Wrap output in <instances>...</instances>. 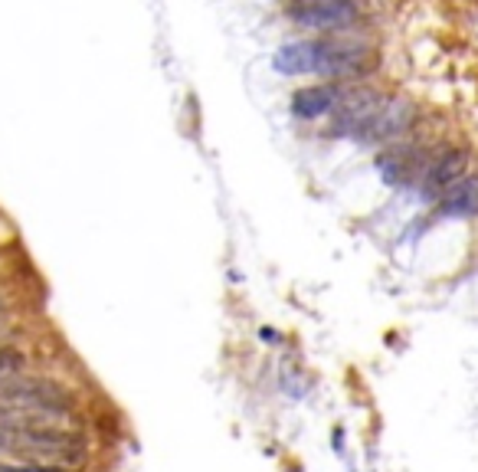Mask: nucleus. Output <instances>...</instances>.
<instances>
[{
	"label": "nucleus",
	"instance_id": "11",
	"mask_svg": "<svg viewBox=\"0 0 478 472\" xmlns=\"http://www.w3.org/2000/svg\"><path fill=\"white\" fill-rule=\"evenodd\" d=\"M24 364H26V358L17 352V348H0V390L17 378L20 371H24Z\"/></svg>",
	"mask_w": 478,
	"mask_h": 472
},
{
	"label": "nucleus",
	"instance_id": "6",
	"mask_svg": "<svg viewBox=\"0 0 478 472\" xmlns=\"http://www.w3.org/2000/svg\"><path fill=\"white\" fill-rule=\"evenodd\" d=\"M289 14L305 30L328 34V30H344L358 20V0H325L315 7H289Z\"/></svg>",
	"mask_w": 478,
	"mask_h": 472
},
{
	"label": "nucleus",
	"instance_id": "10",
	"mask_svg": "<svg viewBox=\"0 0 478 472\" xmlns=\"http://www.w3.org/2000/svg\"><path fill=\"white\" fill-rule=\"evenodd\" d=\"M445 217H472L478 214V178H462L453 190H445L439 200Z\"/></svg>",
	"mask_w": 478,
	"mask_h": 472
},
{
	"label": "nucleus",
	"instance_id": "3",
	"mask_svg": "<svg viewBox=\"0 0 478 472\" xmlns=\"http://www.w3.org/2000/svg\"><path fill=\"white\" fill-rule=\"evenodd\" d=\"M380 105H384V99L374 89H354V92L338 95V105L331 109V112H338L334 131L338 135H364L374 115L380 112Z\"/></svg>",
	"mask_w": 478,
	"mask_h": 472
},
{
	"label": "nucleus",
	"instance_id": "8",
	"mask_svg": "<svg viewBox=\"0 0 478 472\" xmlns=\"http://www.w3.org/2000/svg\"><path fill=\"white\" fill-rule=\"evenodd\" d=\"M272 66L282 72V76H308L315 72L318 66V43L311 40H292V43H282L275 50Z\"/></svg>",
	"mask_w": 478,
	"mask_h": 472
},
{
	"label": "nucleus",
	"instance_id": "1",
	"mask_svg": "<svg viewBox=\"0 0 478 472\" xmlns=\"http://www.w3.org/2000/svg\"><path fill=\"white\" fill-rule=\"evenodd\" d=\"M0 449L50 466H79L86 459V439L76 429L56 427L40 413L10 407H0Z\"/></svg>",
	"mask_w": 478,
	"mask_h": 472
},
{
	"label": "nucleus",
	"instance_id": "4",
	"mask_svg": "<svg viewBox=\"0 0 478 472\" xmlns=\"http://www.w3.org/2000/svg\"><path fill=\"white\" fill-rule=\"evenodd\" d=\"M465 174H469V151L465 148H449L426 168V174L419 180L423 184L419 194L426 200H443L445 190H453Z\"/></svg>",
	"mask_w": 478,
	"mask_h": 472
},
{
	"label": "nucleus",
	"instance_id": "12",
	"mask_svg": "<svg viewBox=\"0 0 478 472\" xmlns=\"http://www.w3.org/2000/svg\"><path fill=\"white\" fill-rule=\"evenodd\" d=\"M0 472H62V469L50 463H24V466H0Z\"/></svg>",
	"mask_w": 478,
	"mask_h": 472
},
{
	"label": "nucleus",
	"instance_id": "13",
	"mask_svg": "<svg viewBox=\"0 0 478 472\" xmlns=\"http://www.w3.org/2000/svg\"><path fill=\"white\" fill-rule=\"evenodd\" d=\"M315 4H325V0H295L292 7H315Z\"/></svg>",
	"mask_w": 478,
	"mask_h": 472
},
{
	"label": "nucleus",
	"instance_id": "5",
	"mask_svg": "<svg viewBox=\"0 0 478 472\" xmlns=\"http://www.w3.org/2000/svg\"><path fill=\"white\" fill-rule=\"evenodd\" d=\"M370 63V53L360 43H325L318 40V76L328 79H354Z\"/></svg>",
	"mask_w": 478,
	"mask_h": 472
},
{
	"label": "nucleus",
	"instance_id": "7",
	"mask_svg": "<svg viewBox=\"0 0 478 472\" xmlns=\"http://www.w3.org/2000/svg\"><path fill=\"white\" fill-rule=\"evenodd\" d=\"M413 115L416 112H413V105L406 99H390V102L380 105V112L374 115V121H370L368 131L360 138L370 141V145H390V141H397V138L410 131Z\"/></svg>",
	"mask_w": 478,
	"mask_h": 472
},
{
	"label": "nucleus",
	"instance_id": "9",
	"mask_svg": "<svg viewBox=\"0 0 478 472\" xmlns=\"http://www.w3.org/2000/svg\"><path fill=\"white\" fill-rule=\"evenodd\" d=\"M334 105H338V89L334 86H305L292 92V115H299V119L328 115Z\"/></svg>",
	"mask_w": 478,
	"mask_h": 472
},
{
	"label": "nucleus",
	"instance_id": "2",
	"mask_svg": "<svg viewBox=\"0 0 478 472\" xmlns=\"http://www.w3.org/2000/svg\"><path fill=\"white\" fill-rule=\"evenodd\" d=\"M0 407L40 413V417H69V413L76 410L72 397L60 384H53V380H26V384H14L10 380L0 390Z\"/></svg>",
	"mask_w": 478,
	"mask_h": 472
}]
</instances>
